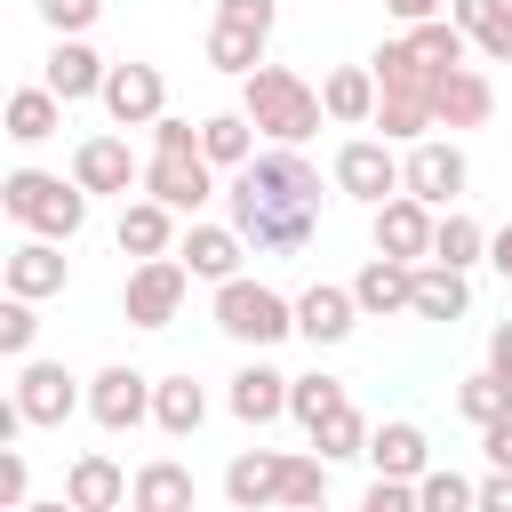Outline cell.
<instances>
[{"instance_id":"obj_1","label":"cell","mask_w":512,"mask_h":512,"mask_svg":"<svg viewBox=\"0 0 512 512\" xmlns=\"http://www.w3.org/2000/svg\"><path fill=\"white\" fill-rule=\"evenodd\" d=\"M224 224L256 248V256H304L320 232V168L288 144L256 152L232 184H224Z\"/></svg>"},{"instance_id":"obj_2","label":"cell","mask_w":512,"mask_h":512,"mask_svg":"<svg viewBox=\"0 0 512 512\" xmlns=\"http://www.w3.org/2000/svg\"><path fill=\"white\" fill-rule=\"evenodd\" d=\"M144 200H160V208H176V216H192V208H208V200H216V168H208V152H200V128H192V120H152Z\"/></svg>"},{"instance_id":"obj_3","label":"cell","mask_w":512,"mask_h":512,"mask_svg":"<svg viewBox=\"0 0 512 512\" xmlns=\"http://www.w3.org/2000/svg\"><path fill=\"white\" fill-rule=\"evenodd\" d=\"M240 112L256 120V136H272V144H288V152H296V144L328 120V112H320V88H304L288 64L248 72V80H240Z\"/></svg>"},{"instance_id":"obj_4","label":"cell","mask_w":512,"mask_h":512,"mask_svg":"<svg viewBox=\"0 0 512 512\" xmlns=\"http://www.w3.org/2000/svg\"><path fill=\"white\" fill-rule=\"evenodd\" d=\"M0 208H8L32 240H72V232L88 224V192L64 184V176H40V168H16V176L0 184Z\"/></svg>"},{"instance_id":"obj_5","label":"cell","mask_w":512,"mask_h":512,"mask_svg":"<svg viewBox=\"0 0 512 512\" xmlns=\"http://www.w3.org/2000/svg\"><path fill=\"white\" fill-rule=\"evenodd\" d=\"M216 328H224L232 344H256V352H264V344L296 336V304H288L280 288H264V280H248V272H240V280H224V288H216Z\"/></svg>"},{"instance_id":"obj_6","label":"cell","mask_w":512,"mask_h":512,"mask_svg":"<svg viewBox=\"0 0 512 512\" xmlns=\"http://www.w3.org/2000/svg\"><path fill=\"white\" fill-rule=\"evenodd\" d=\"M464 184H472V160H464L448 136L408 144V160H400V192H408V200H424L432 216H448V208L464 200Z\"/></svg>"},{"instance_id":"obj_7","label":"cell","mask_w":512,"mask_h":512,"mask_svg":"<svg viewBox=\"0 0 512 512\" xmlns=\"http://www.w3.org/2000/svg\"><path fill=\"white\" fill-rule=\"evenodd\" d=\"M184 288H192L184 256H152V264H136V272H128V288H120V312H128L136 328H168V320L184 312Z\"/></svg>"},{"instance_id":"obj_8","label":"cell","mask_w":512,"mask_h":512,"mask_svg":"<svg viewBox=\"0 0 512 512\" xmlns=\"http://www.w3.org/2000/svg\"><path fill=\"white\" fill-rule=\"evenodd\" d=\"M336 192H352V200H368V208L400 200V160H392V144H384V136H352V144L336 152Z\"/></svg>"},{"instance_id":"obj_9","label":"cell","mask_w":512,"mask_h":512,"mask_svg":"<svg viewBox=\"0 0 512 512\" xmlns=\"http://www.w3.org/2000/svg\"><path fill=\"white\" fill-rule=\"evenodd\" d=\"M104 112H112L120 128H152V120H168V80H160V64H112V80H104Z\"/></svg>"},{"instance_id":"obj_10","label":"cell","mask_w":512,"mask_h":512,"mask_svg":"<svg viewBox=\"0 0 512 512\" xmlns=\"http://www.w3.org/2000/svg\"><path fill=\"white\" fill-rule=\"evenodd\" d=\"M432 232H440V216L408 192L376 208V256H392V264H432Z\"/></svg>"},{"instance_id":"obj_11","label":"cell","mask_w":512,"mask_h":512,"mask_svg":"<svg viewBox=\"0 0 512 512\" xmlns=\"http://www.w3.org/2000/svg\"><path fill=\"white\" fill-rule=\"evenodd\" d=\"M152 392H160V384H152L144 368H104V376L88 384V416H96L104 432H136V424L152 416Z\"/></svg>"},{"instance_id":"obj_12","label":"cell","mask_w":512,"mask_h":512,"mask_svg":"<svg viewBox=\"0 0 512 512\" xmlns=\"http://www.w3.org/2000/svg\"><path fill=\"white\" fill-rule=\"evenodd\" d=\"M280 488H288V456H280V448H240V456L224 464V496H232V512H272Z\"/></svg>"},{"instance_id":"obj_13","label":"cell","mask_w":512,"mask_h":512,"mask_svg":"<svg viewBox=\"0 0 512 512\" xmlns=\"http://www.w3.org/2000/svg\"><path fill=\"white\" fill-rule=\"evenodd\" d=\"M16 408H24V424H64L80 408V384L64 376V360H24L16 368Z\"/></svg>"},{"instance_id":"obj_14","label":"cell","mask_w":512,"mask_h":512,"mask_svg":"<svg viewBox=\"0 0 512 512\" xmlns=\"http://www.w3.org/2000/svg\"><path fill=\"white\" fill-rule=\"evenodd\" d=\"M368 464H376V480H424L432 472V440H424V424H408V416H392V424H376L368 432Z\"/></svg>"},{"instance_id":"obj_15","label":"cell","mask_w":512,"mask_h":512,"mask_svg":"<svg viewBox=\"0 0 512 512\" xmlns=\"http://www.w3.org/2000/svg\"><path fill=\"white\" fill-rule=\"evenodd\" d=\"M176 256H184V272L192 280H240V256H248V240L232 232V224H192L184 240H176Z\"/></svg>"},{"instance_id":"obj_16","label":"cell","mask_w":512,"mask_h":512,"mask_svg":"<svg viewBox=\"0 0 512 512\" xmlns=\"http://www.w3.org/2000/svg\"><path fill=\"white\" fill-rule=\"evenodd\" d=\"M408 296H416V264H392V256H368V264L352 272V304H360V320H384V312H408Z\"/></svg>"},{"instance_id":"obj_17","label":"cell","mask_w":512,"mask_h":512,"mask_svg":"<svg viewBox=\"0 0 512 512\" xmlns=\"http://www.w3.org/2000/svg\"><path fill=\"white\" fill-rule=\"evenodd\" d=\"M352 320H360V304H352V288H336V280H312V288L296 296V336H312V344H344Z\"/></svg>"},{"instance_id":"obj_18","label":"cell","mask_w":512,"mask_h":512,"mask_svg":"<svg viewBox=\"0 0 512 512\" xmlns=\"http://www.w3.org/2000/svg\"><path fill=\"white\" fill-rule=\"evenodd\" d=\"M104 80H112V64L88 48V40H56V56H48V96H64V104H80V96H104Z\"/></svg>"},{"instance_id":"obj_19","label":"cell","mask_w":512,"mask_h":512,"mask_svg":"<svg viewBox=\"0 0 512 512\" xmlns=\"http://www.w3.org/2000/svg\"><path fill=\"white\" fill-rule=\"evenodd\" d=\"M72 184L96 200V192H120L128 200V184H136V160H128V144L120 136H88L80 152H72Z\"/></svg>"},{"instance_id":"obj_20","label":"cell","mask_w":512,"mask_h":512,"mask_svg":"<svg viewBox=\"0 0 512 512\" xmlns=\"http://www.w3.org/2000/svg\"><path fill=\"white\" fill-rule=\"evenodd\" d=\"M64 248L56 240H16L8 248V296H24V304H40V296H56L64 288Z\"/></svg>"},{"instance_id":"obj_21","label":"cell","mask_w":512,"mask_h":512,"mask_svg":"<svg viewBox=\"0 0 512 512\" xmlns=\"http://www.w3.org/2000/svg\"><path fill=\"white\" fill-rule=\"evenodd\" d=\"M496 112V88H488V72H448L440 80V96H432V128H480Z\"/></svg>"},{"instance_id":"obj_22","label":"cell","mask_w":512,"mask_h":512,"mask_svg":"<svg viewBox=\"0 0 512 512\" xmlns=\"http://www.w3.org/2000/svg\"><path fill=\"white\" fill-rule=\"evenodd\" d=\"M112 240H120V256L152 264V256H168V248H176V208H160V200H128Z\"/></svg>"},{"instance_id":"obj_23","label":"cell","mask_w":512,"mask_h":512,"mask_svg":"<svg viewBox=\"0 0 512 512\" xmlns=\"http://www.w3.org/2000/svg\"><path fill=\"white\" fill-rule=\"evenodd\" d=\"M288 384H296V376H280V368H264V360H248V368L232 376V416L264 432L272 416H288Z\"/></svg>"},{"instance_id":"obj_24","label":"cell","mask_w":512,"mask_h":512,"mask_svg":"<svg viewBox=\"0 0 512 512\" xmlns=\"http://www.w3.org/2000/svg\"><path fill=\"white\" fill-rule=\"evenodd\" d=\"M64 496H72L80 512H120L136 488L120 480V464H112V456H96V448H88V456H72V472H64Z\"/></svg>"},{"instance_id":"obj_25","label":"cell","mask_w":512,"mask_h":512,"mask_svg":"<svg viewBox=\"0 0 512 512\" xmlns=\"http://www.w3.org/2000/svg\"><path fill=\"white\" fill-rule=\"evenodd\" d=\"M448 24H456L488 64H512V0H456Z\"/></svg>"},{"instance_id":"obj_26","label":"cell","mask_w":512,"mask_h":512,"mask_svg":"<svg viewBox=\"0 0 512 512\" xmlns=\"http://www.w3.org/2000/svg\"><path fill=\"white\" fill-rule=\"evenodd\" d=\"M376 104H384V96H376V72H368V64H344V72H328V80H320V112H328V120H344V128H368V120H376Z\"/></svg>"},{"instance_id":"obj_27","label":"cell","mask_w":512,"mask_h":512,"mask_svg":"<svg viewBox=\"0 0 512 512\" xmlns=\"http://www.w3.org/2000/svg\"><path fill=\"white\" fill-rule=\"evenodd\" d=\"M416 320H464L472 312V280L448 272V264H416V296H408Z\"/></svg>"},{"instance_id":"obj_28","label":"cell","mask_w":512,"mask_h":512,"mask_svg":"<svg viewBox=\"0 0 512 512\" xmlns=\"http://www.w3.org/2000/svg\"><path fill=\"white\" fill-rule=\"evenodd\" d=\"M200 152H208V168H232L240 176L256 160V120L248 112H208L200 120Z\"/></svg>"},{"instance_id":"obj_29","label":"cell","mask_w":512,"mask_h":512,"mask_svg":"<svg viewBox=\"0 0 512 512\" xmlns=\"http://www.w3.org/2000/svg\"><path fill=\"white\" fill-rule=\"evenodd\" d=\"M152 424H160L168 440H192V432L208 424V392H200L192 376H160V392H152Z\"/></svg>"},{"instance_id":"obj_30","label":"cell","mask_w":512,"mask_h":512,"mask_svg":"<svg viewBox=\"0 0 512 512\" xmlns=\"http://www.w3.org/2000/svg\"><path fill=\"white\" fill-rule=\"evenodd\" d=\"M264 40H272V32H256V24H232V16H216V24H208V64H216V72H240V80H248V72H264Z\"/></svg>"},{"instance_id":"obj_31","label":"cell","mask_w":512,"mask_h":512,"mask_svg":"<svg viewBox=\"0 0 512 512\" xmlns=\"http://www.w3.org/2000/svg\"><path fill=\"white\" fill-rule=\"evenodd\" d=\"M136 512H192V472L176 464V456H152L144 472H136V496H128Z\"/></svg>"},{"instance_id":"obj_32","label":"cell","mask_w":512,"mask_h":512,"mask_svg":"<svg viewBox=\"0 0 512 512\" xmlns=\"http://www.w3.org/2000/svg\"><path fill=\"white\" fill-rule=\"evenodd\" d=\"M400 40H408V56H416L424 72H440V80H448V72H464V48H472V40H464V32L448 24V16H432V24L400 32Z\"/></svg>"},{"instance_id":"obj_33","label":"cell","mask_w":512,"mask_h":512,"mask_svg":"<svg viewBox=\"0 0 512 512\" xmlns=\"http://www.w3.org/2000/svg\"><path fill=\"white\" fill-rule=\"evenodd\" d=\"M64 128V96H48V88H16L8 96V136L16 144H48Z\"/></svg>"},{"instance_id":"obj_34","label":"cell","mask_w":512,"mask_h":512,"mask_svg":"<svg viewBox=\"0 0 512 512\" xmlns=\"http://www.w3.org/2000/svg\"><path fill=\"white\" fill-rule=\"evenodd\" d=\"M480 256H488V232H480L464 208H448V216H440V232H432V264H448V272H472Z\"/></svg>"},{"instance_id":"obj_35","label":"cell","mask_w":512,"mask_h":512,"mask_svg":"<svg viewBox=\"0 0 512 512\" xmlns=\"http://www.w3.org/2000/svg\"><path fill=\"white\" fill-rule=\"evenodd\" d=\"M456 416H464V424H480V432H488V424H504V416H512V384H504V376H488V368H480V376H464V384H456Z\"/></svg>"},{"instance_id":"obj_36","label":"cell","mask_w":512,"mask_h":512,"mask_svg":"<svg viewBox=\"0 0 512 512\" xmlns=\"http://www.w3.org/2000/svg\"><path fill=\"white\" fill-rule=\"evenodd\" d=\"M416 512H480V480H464V472L432 464V472L416 480Z\"/></svg>"},{"instance_id":"obj_37","label":"cell","mask_w":512,"mask_h":512,"mask_svg":"<svg viewBox=\"0 0 512 512\" xmlns=\"http://www.w3.org/2000/svg\"><path fill=\"white\" fill-rule=\"evenodd\" d=\"M336 408H344V384H336V376H296V384H288V416H296L304 432H320Z\"/></svg>"},{"instance_id":"obj_38","label":"cell","mask_w":512,"mask_h":512,"mask_svg":"<svg viewBox=\"0 0 512 512\" xmlns=\"http://www.w3.org/2000/svg\"><path fill=\"white\" fill-rule=\"evenodd\" d=\"M368 432H376V424H368V416H360V408L344 400V408H336V416H328V424L312 432V448H320L328 464H344V456H368Z\"/></svg>"},{"instance_id":"obj_39","label":"cell","mask_w":512,"mask_h":512,"mask_svg":"<svg viewBox=\"0 0 512 512\" xmlns=\"http://www.w3.org/2000/svg\"><path fill=\"white\" fill-rule=\"evenodd\" d=\"M304 504H328V456H288L280 512H304Z\"/></svg>"},{"instance_id":"obj_40","label":"cell","mask_w":512,"mask_h":512,"mask_svg":"<svg viewBox=\"0 0 512 512\" xmlns=\"http://www.w3.org/2000/svg\"><path fill=\"white\" fill-rule=\"evenodd\" d=\"M32 336H40V312H32L24 296H8V304H0V352H8V360H24V352H32Z\"/></svg>"},{"instance_id":"obj_41","label":"cell","mask_w":512,"mask_h":512,"mask_svg":"<svg viewBox=\"0 0 512 512\" xmlns=\"http://www.w3.org/2000/svg\"><path fill=\"white\" fill-rule=\"evenodd\" d=\"M96 16H104V0H40V24H48L56 40H80Z\"/></svg>"},{"instance_id":"obj_42","label":"cell","mask_w":512,"mask_h":512,"mask_svg":"<svg viewBox=\"0 0 512 512\" xmlns=\"http://www.w3.org/2000/svg\"><path fill=\"white\" fill-rule=\"evenodd\" d=\"M0 504H8V512H24V504H32V472H24V448H8V456H0Z\"/></svg>"},{"instance_id":"obj_43","label":"cell","mask_w":512,"mask_h":512,"mask_svg":"<svg viewBox=\"0 0 512 512\" xmlns=\"http://www.w3.org/2000/svg\"><path fill=\"white\" fill-rule=\"evenodd\" d=\"M216 16H232V24H256V32H272V0H216Z\"/></svg>"},{"instance_id":"obj_44","label":"cell","mask_w":512,"mask_h":512,"mask_svg":"<svg viewBox=\"0 0 512 512\" xmlns=\"http://www.w3.org/2000/svg\"><path fill=\"white\" fill-rule=\"evenodd\" d=\"M384 8H392V16H400V24L416 32V24H432V16H448L456 0H384Z\"/></svg>"},{"instance_id":"obj_45","label":"cell","mask_w":512,"mask_h":512,"mask_svg":"<svg viewBox=\"0 0 512 512\" xmlns=\"http://www.w3.org/2000/svg\"><path fill=\"white\" fill-rule=\"evenodd\" d=\"M480 448H488V464H496V472H512V416H504V424H488V432H480Z\"/></svg>"},{"instance_id":"obj_46","label":"cell","mask_w":512,"mask_h":512,"mask_svg":"<svg viewBox=\"0 0 512 512\" xmlns=\"http://www.w3.org/2000/svg\"><path fill=\"white\" fill-rule=\"evenodd\" d=\"M488 376H504V384H512V320L488 336Z\"/></svg>"},{"instance_id":"obj_47","label":"cell","mask_w":512,"mask_h":512,"mask_svg":"<svg viewBox=\"0 0 512 512\" xmlns=\"http://www.w3.org/2000/svg\"><path fill=\"white\" fill-rule=\"evenodd\" d=\"M480 512H512V472H488L480 480Z\"/></svg>"},{"instance_id":"obj_48","label":"cell","mask_w":512,"mask_h":512,"mask_svg":"<svg viewBox=\"0 0 512 512\" xmlns=\"http://www.w3.org/2000/svg\"><path fill=\"white\" fill-rule=\"evenodd\" d=\"M488 264L512 280V224H504V232H488Z\"/></svg>"},{"instance_id":"obj_49","label":"cell","mask_w":512,"mask_h":512,"mask_svg":"<svg viewBox=\"0 0 512 512\" xmlns=\"http://www.w3.org/2000/svg\"><path fill=\"white\" fill-rule=\"evenodd\" d=\"M24 512H80V504H72V496H56V504H24Z\"/></svg>"},{"instance_id":"obj_50","label":"cell","mask_w":512,"mask_h":512,"mask_svg":"<svg viewBox=\"0 0 512 512\" xmlns=\"http://www.w3.org/2000/svg\"><path fill=\"white\" fill-rule=\"evenodd\" d=\"M304 512H328V504H304Z\"/></svg>"},{"instance_id":"obj_51","label":"cell","mask_w":512,"mask_h":512,"mask_svg":"<svg viewBox=\"0 0 512 512\" xmlns=\"http://www.w3.org/2000/svg\"><path fill=\"white\" fill-rule=\"evenodd\" d=\"M128 512H136V504H128Z\"/></svg>"}]
</instances>
